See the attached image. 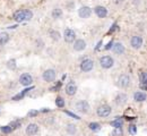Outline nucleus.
Here are the masks:
<instances>
[{
	"label": "nucleus",
	"mask_w": 147,
	"mask_h": 136,
	"mask_svg": "<svg viewBox=\"0 0 147 136\" xmlns=\"http://www.w3.org/2000/svg\"><path fill=\"white\" fill-rule=\"evenodd\" d=\"M74 42H75L74 43V50L75 51L80 52V51H84L86 49V42L83 39H78L76 41H74Z\"/></svg>",
	"instance_id": "obj_14"
},
{
	"label": "nucleus",
	"mask_w": 147,
	"mask_h": 136,
	"mask_svg": "<svg viewBox=\"0 0 147 136\" xmlns=\"http://www.w3.org/2000/svg\"><path fill=\"white\" fill-rule=\"evenodd\" d=\"M94 13L96 14V16L98 18H104V17L108 16V9L103 6H96L94 8Z\"/></svg>",
	"instance_id": "obj_13"
},
{
	"label": "nucleus",
	"mask_w": 147,
	"mask_h": 136,
	"mask_svg": "<svg viewBox=\"0 0 147 136\" xmlns=\"http://www.w3.org/2000/svg\"><path fill=\"white\" fill-rule=\"evenodd\" d=\"M37 115H38V111H37V110H31V111L27 114L28 117H35V116H37Z\"/></svg>",
	"instance_id": "obj_33"
},
{
	"label": "nucleus",
	"mask_w": 147,
	"mask_h": 136,
	"mask_svg": "<svg viewBox=\"0 0 147 136\" xmlns=\"http://www.w3.org/2000/svg\"><path fill=\"white\" fill-rule=\"evenodd\" d=\"M103 45V41H100L98 43H97V45H96V48H95V50L97 51V50H100V48Z\"/></svg>",
	"instance_id": "obj_37"
},
{
	"label": "nucleus",
	"mask_w": 147,
	"mask_h": 136,
	"mask_svg": "<svg viewBox=\"0 0 147 136\" xmlns=\"http://www.w3.org/2000/svg\"><path fill=\"white\" fill-rule=\"evenodd\" d=\"M33 18V12L30 9H19L16 10L13 15V20L17 23H23L26 20H31Z\"/></svg>",
	"instance_id": "obj_1"
},
{
	"label": "nucleus",
	"mask_w": 147,
	"mask_h": 136,
	"mask_svg": "<svg viewBox=\"0 0 147 136\" xmlns=\"http://www.w3.org/2000/svg\"><path fill=\"white\" fill-rule=\"evenodd\" d=\"M117 28H118V25H117V23H114V24H113V26H112V28H110L109 33H112V32H114Z\"/></svg>",
	"instance_id": "obj_35"
},
{
	"label": "nucleus",
	"mask_w": 147,
	"mask_h": 136,
	"mask_svg": "<svg viewBox=\"0 0 147 136\" xmlns=\"http://www.w3.org/2000/svg\"><path fill=\"white\" fill-rule=\"evenodd\" d=\"M80 70L84 72V73H88L91 72L93 68H94V61L92 59H84L82 62H80Z\"/></svg>",
	"instance_id": "obj_6"
},
{
	"label": "nucleus",
	"mask_w": 147,
	"mask_h": 136,
	"mask_svg": "<svg viewBox=\"0 0 147 136\" xmlns=\"http://www.w3.org/2000/svg\"><path fill=\"white\" fill-rule=\"evenodd\" d=\"M128 132H129V134H131V135H136V133H137V127H136L135 125H129Z\"/></svg>",
	"instance_id": "obj_32"
},
{
	"label": "nucleus",
	"mask_w": 147,
	"mask_h": 136,
	"mask_svg": "<svg viewBox=\"0 0 147 136\" xmlns=\"http://www.w3.org/2000/svg\"><path fill=\"white\" fill-rule=\"evenodd\" d=\"M55 106L58 108H63L65 107V100L61 97H57V99H55Z\"/></svg>",
	"instance_id": "obj_27"
},
{
	"label": "nucleus",
	"mask_w": 147,
	"mask_h": 136,
	"mask_svg": "<svg viewBox=\"0 0 147 136\" xmlns=\"http://www.w3.org/2000/svg\"><path fill=\"white\" fill-rule=\"evenodd\" d=\"M19 83H20V85H23V86H30V85H32V83H33V77H32L31 74L24 73V74H22V75L19 76Z\"/></svg>",
	"instance_id": "obj_7"
},
{
	"label": "nucleus",
	"mask_w": 147,
	"mask_h": 136,
	"mask_svg": "<svg viewBox=\"0 0 147 136\" xmlns=\"http://www.w3.org/2000/svg\"><path fill=\"white\" fill-rule=\"evenodd\" d=\"M130 44L134 49H140L143 45V38L139 35H134L130 40Z\"/></svg>",
	"instance_id": "obj_12"
},
{
	"label": "nucleus",
	"mask_w": 147,
	"mask_h": 136,
	"mask_svg": "<svg viewBox=\"0 0 147 136\" xmlns=\"http://www.w3.org/2000/svg\"><path fill=\"white\" fill-rule=\"evenodd\" d=\"M114 2H115V3H121L122 0H114Z\"/></svg>",
	"instance_id": "obj_42"
},
{
	"label": "nucleus",
	"mask_w": 147,
	"mask_h": 136,
	"mask_svg": "<svg viewBox=\"0 0 147 136\" xmlns=\"http://www.w3.org/2000/svg\"><path fill=\"white\" fill-rule=\"evenodd\" d=\"M75 109L79 114H87L90 111V104L86 100H80L75 104Z\"/></svg>",
	"instance_id": "obj_2"
},
{
	"label": "nucleus",
	"mask_w": 147,
	"mask_h": 136,
	"mask_svg": "<svg viewBox=\"0 0 147 136\" xmlns=\"http://www.w3.org/2000/svg\"><path fill=\"white\" fill-rule=\"evenodd\" d=\"M112 51L115 55H123L125 51H126V49H125V45L121 42H117V43L112 44Z\"/></svg>",
	"instance_id": "obj_15"
},
{
	"label": "nucleus",
	"mask_w": 147,
	"mask_h": 136,
	"mask_svg": "<svg viewBox=\"0 0 147 136\" xmlns=\"http://www.w3.org/2000/svg\"><path fill=\"white\" fill-rule=\"evenodd\" d=\"M33 89H34V86H30V87H26V89H25V90H23L20 93L16 94L15 97H13V100H14V101H18V100H22L23 97H25V95H26V94H27V93H28L31 90H33Z\"/></svg>",
	"instance_id": "obj_18"
},
{
	"label": "nucleus",
	"mask_w": 147,
	"mask_h": 136,
	"mask_svg": "<svg viewBox=\"0 0 147 136\" xmlns=\"http://www.w3.org/2000/svg\"><path fill=\"white\" fill-rule=\"evenodd\" d=\"M65 112L67 114V115H69L70 117H73V118H75V119H80L79 117L77 116V115H75V114H73V112H70V111H67V110H65Z\"/></svg>",
	"instance_id": "obj_34"
},
{
	"label": "nucleus",
	"mask_w": 147,
	"mask_h": 136,
	"mask_svg": "<svg viewBox=\"0 0 147 136\" xmlns=\"http://www.w3.org/2000/svg\"><path fill=\"white\" fill-rule=\"evenodd\" d=\"M88 127H90V129H91L92 132H97V131L101 129V125H100L98 122H91V124L88 125Z\"/></svg>",
	"instance_id": "obj_26"
},
{
	"label": "nucleus",
	"mask_w": 147,
	"mask_h": 136,
	"mask_svg": "<svg viewBox=\"0 0 147 136\" xmlns=\"http://www.w3.org/2000/svg\"><path fill=\"white\" fill-rule=\"evenodd\" d=\"M16 27H17V25H11V26H8L7 28H8V30H15Z\"/></svg>",
	"instance_id": "obj_40"
},
{
	"label": "nucleus",
	"mask_w": 147,
	"mask_h": 136,
	"mask_svg": "<svg viewBox=\"0 0 147 136\" xmlns=\"http://www.w3.org/2000/svg\"><path fill=\"white\" fill-rule=\"evenodd\" d=\"M112 44H113V42H112V41H110V42L107 44V47H105V50H110L111 48H112Z\"/></svg>",
	"instance_id": "obj_38"
},
{
	"label": "nucleus",
	"mask_w": 147,
	"mask_h": 136,
	"mask_svg": "<svg viewBox=\"0 0 147 136\" xmlns=\"http://www.w3.org/2000/svg\"><path fill=\"white\" fill-rule=\"evenodd\" d=\"M7 66H8V68H10V69H15V68H16V60H15V59L8 60V61H7Z\"/></svg>",
	"instance_id": "obj_30"
},
{
	"label": "nucleus",
	"mask_w": 147,
	"mask_h": 136,
	"mask_svg": "<svg viewBox=\"0 0 147 136\" xmlns=\"http://www.w3.org/2000/svg\"><path fill=\"white\" fill-rule=\"evenodd\" d=\"M132 3H134L135 6H137V5L140 3V0H132Z\"/></svg>",
	"instance_id": "obj_39"
},
{
	"label": "nucleus",
	"mask_w": 147,
	"mask_h": 136,
	"mask_svg": "<svg viewBox=\"0 0 147 136\" xmlns=\"http://www.w3.org/2000/svg\"><path fill=\"white\" fill-rule=\"evenodd\" d=\"M66 131H67V133H68V134H70V135H75V134L77 133V127H76L74 124H68V125L66 126Z\"/></svg>",
	"instance_id": "obj_23"
},
{
	"label": "nucleus",
	"mask_w": 147,
	"mask_h": 136,
	"mask_svg": "<svg viewBox=\"0 0 147 136\" xmlns=\"http://www.w3.org/2000/svg\"><path fill=\"white\" fill-rule=\"evenodd\" d=\"M92 15V8H90L88 6H83L78 9V16L80 18H88Z\"/></svg>",
	"instance_id": "obj_10"
},
{
	"label": "nucleus",
	"mask_w": 147,
	"mask_h": 136,
	"mask_svg": "<svg viewBox=\"0 0 147 136\" xmlns=\"http://www.w3.org/2000/svg\"><path fill=\"white\" fill-rule=\"evenodd\" d=\"M49 34H50L51 39L53 40V41H59V40L61 39V34H60L58 31H55V30H50V31H49Z\"/></svg>",
	"instance_id": "obj_24"
},
{
	"label": "nucleus",
	"mask_w": 147,
	"mask_h": 136,
	"mask_svg": "<svg viewBox=\"0 0 147 136\" xmlns=\"http://www.w3.org/2000/svg\"><path fill=\"white\" fill-rule=\"evenodd\" d=\"M134 100L136 102H144V101H146V94H145V92H140V91L135 92Z\"/></svg>",
	"instance_id": "obj_19"
},
{
	"label": "nucleus",
	"mask_w": 147,
	"mask_h": 136,
	"mask_svg": "<svg viewBox=\"0 0 147 136\" xmlns=\"http://www.w3.org/2000/svg\"><path fill=\"white\" fill-rule=\"evenodd\" d=\"M127 100H128V97L127 95L125 94V93H119L115 99H114V101H115V103L118 104V106H123V104H126L127 103Z\"/></svg>",
	"instance_id": "obj_17"
},
{
	"label": "nucleus",
	"mask_w": 147,
	"mask_h": 136,
	"mask_svg": "<svg viewBox=\"0 0 147 136\" xmlns=\"http://www.w3.org/2000/svg\"><path fill=\"white\" fill-rule=\"evenodd\" d=\"M63 39L67 43H73L76 39V32L71 28H66L63 32Z\"/></svg>",
	"instance_id": "obj_9"
},
{
	"label": "nucleus",
	"mask_w": 147,
	"mask_h": 136,
	"mask_svg": "<svg viewBox=\"0 0 147 136\" xmlns=\"http://www.w3.org/2000/svg\"><path fill=\"white\" fill-rule=\"evenodd\" d=\"M41 111H42V112H49V111H50V109H47V108H44V109H42Z\"/></svg>",
	"instance_id": "obj_41"
},
{
	"label": "nucleus",
	"mask_w": 147,
	"mask_h": 136,
	"mask_svg": "<svg viewBox=\"0 0 147 136\" xmlns=\"http://www.w3.org/2000/svg\"><path fill=\"white\" fill-rule=\"evenodd\" d=\"M20 125H22V122L19 121V120H14V121H11L10 122V127H11V129H16V128H19L20 127Z\"/></svg>",
	"instance_id": "obj_29"
},
{
	"label": "nucleus",
	"mask_w": 147,
	"mask_h": 136,
	"mask_svg": "<svg viewBox=\"0 0 147 136\" xmlns=\"http://www.w3.org/2000/svg\"><path fill=\"white\" fill-rule=\"evenodd\" d=\"M51 15H52V17H53L55 20H59V18L62 17V10H61L60 8H55V9L52 10Z\"/></svg>",
	"instance_id": "obj_25"
},
{
	"label": "nucleus",
	"mask_w": 147,
	"mask_h": 136,
	"mask_svg": "<svg viewBox=\"0 0 147 136\" xmlns=\"http://www.w3.org/2000/svg\"><path fill=\"white\" fill-rule=\"evenodd\" d=\"M111 135L112 136H123V131H122L121 127H119V128H114Z\"/></svg>",
	"instance_id": "obj_28"
},
{
	"label": "nucleus",
	"mask_w": 147,
	"mask_h": 136,
	"mask_svg": "<svg viewBox=\"0 0 147 136\" xmlns=\"http://www.w3.org/2000/svg\"><path fill=\"white\" fill-rule=\"evenodd\" d=\"M55 77H57V73H55V69H52V68L45 69V70L43 72V74H42L43 81H44V82H48V83L53 82L55 79Z\"/></svg>",
	"instance_id": "obj_5"
},
{
	"label": "nucleus",
	"mask_w": 147,
	"mask_h": 136,
	"mask_svg": "<svg viewBox=\"0 0 147 136\" xmlns=\"http://www.w3.org/2000/svg\"><path fill=\"white\" fill-rule=\"evenodd\" d=\"M0 131L2 132V133H5V134H9V133H11V127L10 126H1L0 127Z\"/></svg>",
	"instance_id": "obj_31"
},
{
	"label": "nucleus",
	"mask_w": 147,
	"mask_h": 136,
	"mask_svg": "<svg viewBox=\"0 0 147 136\" xmlns=\"http://www.w3.org/2000/svg\"><path fill=\"white\" fill-rule=\"evenodd\" d=\"M111 112H112V109H111L110 106H108V104H102L96 110V114H97V116L100 117V118L109 117L111 115Z\"/></svg>",
	"instance_id": "obj_3"
},
{
	"label": "nucleus",
	"mask_w": 147,
	"mask_h": 136,
	"mask_svg": "<svg viewBox=\"0 0 147 136\" xmlns=\"http://www.w3.org/2000/svg\"><path fill=\"white\" fill-rule=\"evenodd\" d=\"M110 125L112 126V127H114V128L122 127V125H123V119H122V118H120V117H117V119H114V120H112V121H111Z\"/></svg>",
	"instance_id": "obj_20"
},
{
	"label": "nucleus",
	"mask_w": 147,
	"mask_h": 136,
	"mask_svg": "<svg viewBox=\"0 0 147 136\" xmlns=\"http://www.w3.org/2000/svg\"><path fill=\"white\" fill-rule=\"evenodd\" d=\"M38 132V125L36 124H28L26 127V134L28 136H34Z\"/></svg>",
	"instance_id": "obj_16"
},
{
	"label": "nucleus",
	"mask_w": 147,
	"mask_h": 136,
	"mask_svg": "<svg viewBox=\"0 0 147 136\" xmlns=\"http://www.w3.org/2000/svg\"><path fill=\"white\" fill-rule=\"evenodd\" d=\"M60 85H61V82H59V83H58V85H55V86H53V87H51V91L59 90V89H60Z\"/></svg>",
	"instance_id": "obj_36"
},
{
	"label": "nucleus",
	"mask_w": 147,
	"mask_h": 136,
	"mask_svg": "<svg viewBox=\"0 0 147 136\" xmlns=\"http://www.w3.org/2000/svg\"><path fill=\"white\" fill-rule=\"evenodd\" d=\"M130 83H131V78H130V76L127 75V74H122L120 77L118 78V85H119L121 89L128 87L129 85H130Z\"/></svg>",
	"instance_id": "obj_8"
},
{
	"label": "nucleus",
	"mask_w": 147,
	"mask_h": 136,
	"mask_svg": "<svg viewBox=\"0 0 147 136\" xmlns=\"http://www.w3.org/2000/svg\"><path fill=\"white\" fill-rule=\"evenodd\" d=\"M100 65L104 69H110L111 67H113V65H114V60L111 56H103V57L100 58Z\"/></svg>",
	"instance_id": "obj_4"
},
{
	"label": "nucleus",
	"mask_w": 147,
	"mask_h": 136,
	"mask_svg": "<svg viewBox=\"0 0 147 136\" xmlns=\"http://www.w3.org/2000/svg\"><path fill=\"white\" fill-rule=\"evenodd\" d=\"M139 79H140V87L143 90H146V83H147V75L145 72H142L139 75Z\"/></svg>",
	"instance_id": "obj_21"
},
{
	"label": "nucleus",
	"mask_w": 147,
	"mask_h": 136,
	"mask_svg": "<svg viewBox=\"0 0 147 136\" xmlns=\"http://www.w3.org/2000/svg\"><path fill=\"white\" fill-rule=\"evenodd\" d=\"M65 92H66L68 95H70V97L75 95V94L77 93V85H76V83L71 81V82H69L68 84H66V86H65Z\"/></svg>",
	"instance_id": "obj_11"
},
{
	"label": "nucleus",
	"mask_w": 147,
	"mask_h": 136,
	"mask_svg": "<svg viewBox=\"0 0 147 136\" xmlns=\"http://www.w3.org/2000/svg\"><path fill=\"white\" fill-rule=\"evenodd\" d=\"M9 34L7 33V32H2V33H0V45H5L6 43H8V41H9Z\"/></svg>",
	"instance_id": "obj_22"
}]
</instances>
